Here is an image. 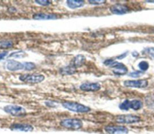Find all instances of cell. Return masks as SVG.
I'll return each mask as SVG.
<instances>
[{
	"label": "cell",
	"instance_id": "obj_19",
	"mask_svg": "<svg viewBox=\"0 0 154 134\" xmlns=\"http://www.w3.org/2000/svg\"><path fill=\"white\" fill-rule=\"evenodd\" d=\"M26 56V54L25 52L23 51H15L13 53H11L8 57H14V58H23L25 57Z\"/></svg>",
	"mask_w": 154,
	"mask_h": 134
},
{
	"label": "cell",
	"instance_id": "obj_2",
	"mask_svg": "<svg viewBox=\"0 0 154 134\" xmlns=\"http://www.w3.org/2000/svg\"><path fill=\"white\" fill-rule=\"evenodd\" d=\"M60 126L71 130H78L83 126L82 121L78 118H66L60 121Z\"/></svg>",
	"mask_w": 154,
	"mask_h": 134
},
{
	"label": "cell",
	"instance_id": "obj_8",
	"mask_svg": "<svg viewBox=\"0 0 154 134\" xmlns=\"http://www.w3.org/2000/svg\"><path fill=\"white\" fill-rule=\"evenodd\" d=\"M109 10L113 14L120 15L127 13L129 11V8L125 4L116 3L111 5Z\"/></svg>",
	"mask_w": 154,
	"mask_h": 134
},
{
	"label": "cell",
	"instance_id": "obj_28",
	"mask_svg": "<svg viewBox=\"0 0 154 134\" xmlns=\"http://www.w3.org/2000/svg\"><path fill=\"white\" fill-rule=\"evenodd\" d=\"M8 51H3L2 53H0V60L4 59L8 54Z\"/></svg>",
	"mask_w": 154,
	"mask_h": 134
},
{
	"label": "cell",
	"instance_id": "obj_22",
	"mask_svg": "<svg viewBox=\"0 0 154 134\" xmlns=\"http://www.w3.org/2000/svg\"><path fill=\"white\" fill-rule=\"evenodd\" d=\"M138 67L141 71H146L149 68V64L146 61H141L138 63Z\"/></svg>",
	"mask_w": 154,
	"mask_h": 134
},
{
	"label": "cell",
	"instance_id": "obj_13",
	"mask_svg": "<svg viewBox=\"0 0 154 134\" xmlns=\"http://www.w3.org/2000/svg\"><path fill=\"white\" fill-rule=\"evenodd\" d=\"M85 62V56L84 55H82V54H78V55L76 56L71 60V62L69 65L76 69L77 68L80 67L82 65H84Z\"/></svg>",
	"mask_w": 154,
	"mask_h": 134
},
{
	"label": "cell",
	"instance_id": "obj_14",
	"mask_svg": "<svg viewBox=\"0 0 154 134\" xmlns=\"http://www.w3.org/2000/svg\"><path fill=\"white\" fill-rule=\"evenodd\" d=\"M32 18L36 20H52L57 18V16L55 14H47L43 13H37L32 15Z\"/></svg>",
	"mask_w": 154,
	"mask_h": 134
},
{
	"label": "cell",
	"instance_id": "obj_24",
	"mask_svg": "<svg viewBox=\"0 0 154 134\" xmlns=\"http://www.w3.org/2000/svg\"><path fill=\"white\" fill-rule=\"evenodd\" d=\"M143 74H144L143 71H135L134 72H131L129 74V76L132 77V78H137V77H139L143 75Z\"/></svg>",
	"mask_w": 154,
	"mask_h": 134
},
{
	"label": "cell",
	"instance_id": "obj_7",
	"mask_svg": "<svg viewBox=\"0 0 154 134\" xmlns=\"http://www.w3.org/2000/svg\"><path fill=\"white\" fill-rule=\"evenodd\" d=\"M123 85L126 87L130 88H144L147 86L148 81L144 79H141L138 80H125L123 82Z\"/></svg>",
	"mask_w": 154,
	"mask_h": 134
},
{
	"label": "cell",
	"instance_id": "obj_9",
	"mask_svg": "<svg viewBox=\"0 0 154 134\" xmlns=\"http://www.w3.org/2000/svg\"><path fill=\"white\" fill-rule=\"evenodd\" d=\"M104 129L109 134L127 133L128 132V128L124 126H107Z\"/></svg>",
	"mask_w": 154,
	"mask_h": 134
},
{
	"label": "cell",
	"instance_id": "obj_11",
	"mask_svg": "<svg viewBox=\"0 0 154 134\" xmlns=\"http://www.w3.org/2000/svg\"><path fill=\"white\" fill-rule=\"evenodd\" d=\"M100 85L98 83H84L80 86L81 90L86 92H95L100 89Z\"/></svg>",
	"mask_w": 154,
	"mask_h": 134
},
{
	"label": "cell",
	"instance_id": "obj_29",
	"mask_svg": "<svg viewBox=\"0 0 154 134\" xmlns=\"http://www.w3.org/2000/svg\"><path fill=\"white\" fill-rule=\"evenodd\" d=\"M128 51H126V53H123L122 54H121V55H120V56H119L117 58L118 59H123V58H125L126 56H127V54H128Z\"/></svg>",
	"mask_w": 154,
	"mask_h": 134
},
{
	"label": "cell",
	"instance_id": "obj_30",
	"mask_svg": "<svg viewBox=\"0 0 154 134\" xmlns=\"http://www.w3.org/2000/svg\"><path fill=\"white\" fill-rule=\"evenodd\" d=\"M132 55L134 57H137V56H138V53L136 51H133V52L132 53Z\"/></svg>",
	"mask_w": 154,
	"mask_h": 134
},
{
	"label": "cell",
	"instance_id": "obj_5",
	"mask_svg": "<svg viewBox=\"0 0 154 134\" xmlns=\"http://www.w3.org/2000/svg\"><path fill=\"white\" fill-rule=\"evenodd\" d=\"M19 79L25 83H38L44 80L45 76L42 74H23L20 75Z\"/></svg>",
	"mask_w": 154,
	"mask_h": 134
},
{
	"label": "cell",
	"instance_id": "obj_26",
	"mask_svg": "<svg viewBox=\"0 0 154 134\" xmlns=\"http://www.w3.org/2000/svg\"><path fill=\"white\" fill-rule=\"evenodd\" d=\"M88 2L91 4H94V5H99L102 4H104L106 2V1L104 0H99V1H95V0H90L88 1Z\"/></svg>",
	"mask_w": 154,
	"mask_h": 134
},
{
	"label": "cell",
	"instance_id": "obj_31",
	"mask_svg": "<svg viewBox=\"0 0 154 134\" xmlns=\"http://www.w3.org/2000/svg\"><path fill=\"white\" fill-rule=\"evenodd\" d=\"M148 2H154V1H147Z\"/></svg>",
	"mask_w": 154,
	"mask_h": 134
},
{
	"label": "cell",
	"instance_id": "obj_6",
	"mask_svg": "<svg viewBox=\"0 0 154 134\" xmlns=\"http://www.w3.org/2000/svg\"><path fill=\"white\" fill-rule=\"evenodd\" d=\"M109 66L113 69V73L117 75H125L128 71L127 67L123 63L116 61H114Z\"/></svg>",
	"mask_w": 154,
	"mask_h": 134
},
{
	"label": "cell",
	"instance_id": "obj_10",
	"mask_svg": "<svg viewBox=\"0 0 154 134\" xmlns=\"http://www.w3.org/2000/svg\"><path fill=\"white\" fill-rule=\"evenodd\" d=\"M10 129L12 130L22 132H31L34 130L32 126L25 123H13L10 125Z\"/></svg>",
	"mask_w": 154,
	"mask_h": 134
},
{
	"label": "cell",
	"instance_id": "obj_27",
	"mask_svg": "<svg viewBox=\"0 0 154 134\" xmlns=\"http://www.w3.org/2000/svg\"><path fill=\"white\" fill-rule=\"evenodd\" d=\"M114 62V61L113 60V59H109L105 60L103 62V63H104V65H105L106 66H109Z\"/></svg>",
	"mask_w": 154,
	"mask_h": 134
},
{
	"label": "cell",
	"instance_id": "obj_1",
	"mask_svg": "<svg viewBox=\"0 0 154 134\" xmlns=\"http://www.w3.org/2000/svg\"><path fill=\"white\" fill-rule=\"evenodd\" d=\"M62 106L64 108L69 110L79 113H87L91 110L89 107L77 102L64 101L62 103Z\"/></svg>",
	"mask_w": 154,
	"mask_h": 134
},
{
	"label": "cell",
	"instance_id": "obj_21",
	"mask_svg": "<svg viewBox=\"0 0 154 134\" xmlns=\"http://www.w3.org/2000/svg\"><path fill=\"white\" fill-rule=\"evenodd\" d=\"M119 108L123 110H128L130 109V100H125L119 104Z\"/></svg>",
	"mask_w": 154,
	"mask_h": 134
},
{
	"label": "cell",
	"instance_id": "obj_23",
	"mask_svg": "<svg viewBox=\"0 0 154 134\" xmlns=\"http://www.w3.org/2000/svg\"><path fill=\"white\" fill-rule=\"evenodd\" d=\"M23 65H24V69L27 71L32 70L36 67L35 65L32 62H25L23 63Z\"/></svg>",
	"mask_w": 154,
	"mask_h": 134
},
{
	"label": "cell",
	"instance_id": "obj_16",
	"mask_svg": "<svg viewBox=\"0 0 154 134\" xmlns=\"http://www.w3.org/2000/svg\"><path fill=\"white\" fill-rule=\"evenodd\" d=\"M76 68H73L71 65H69L65 67H63L60 69V73L63 75H71L76 72Z\"/></svg>",
	"mask_w": 154,
	"mask_h": 134
},
{
	"label": "cell",
	"instance_id": "obj_25",
	"mask_svg": "<svg viewBox=\"0 0 154 134\" xmlns=\"http://www.w3.org/2000/svg\"><path fill=\"white\" fill-rule=\"evenodd\" d=\"M35 2L41 5H43V6H47L49 5L50 4H51V1H48V0H35Z\"/></svg>",
	"mask_w": 154,
	"mask_h": 134
},
{
	"label": "cell",
	"instance_id": "obj_4",
	"mask_svg": "<svg viewBox=\"0 0 154 134\" xmlns=\"http://www.w3.org/2000/svg\"><path fill=\"white\" fill-rule=\"evenodd\" d=\"M141 120V118L138 116L127 114V115H119L115 117V121L119 123L122 124H132L138 123Z\"/></svg>",
	"mask_w": 154,
	"mask_h": 134
},
{
	"label": "cell",
	"instance_id": "obj_15",
	"mask_svg": "<svg viewBox=\"0 0 154 134\" xmlns=\"http://www.w3.org/2000/svg\"><path fill=\"white\" fill-rule=\"evenodd\" d=\"M66 3L69 8L74 9L82 7L85 2L82 0H67Z\"/></svg>",
	"mask_w": 154,
	"mask_h": 134
},
{
	"label": "cell",
	"instance_id": "obj_18",
	"mask_svg": "<svg viewBox=\"0 0 154 134\" xmlns=\"http://www.w3.org/2000/svg\"><path fill=\"white\" fill-rule=\"evenodd\" d=\"M141 53L144 55L147 56L152 59H154V47L146 48L142 51Z\"/></svg>",
	"mask_w": 154,
	"mask_h": 134
},
{
	"label": "cell",
	"instance_id": "obj_12",
	"mask_svg": "<svg viewBox=\"0 0 154 134\" xmlns=\"http://www.w3.org/2000/svg\"><path fill=\"white\" fill-rule=\"evenodd\" d=\"M6 67L9 71H16L24 69V65L14 60H8Z\"/></svg>",
	"mask_w": 154,
	"mask_h": 134
},
{
	"label": "cell",
	"instance_id": "obj_20",
	"mask_svg": "<svg viewBox=\"0 0 154 134\" xmlns=\"http://www.w3.org/2000/svg\"><path fill=\"white\" fill-rule=\"evenodd\" d=\"M13 46V43L10 40H1L0 41V49H8Z\"/></svg>",
	"mask_w": 154,
	"mask_h": 134
},
{
	"label": "cell",
	"instance_id": "obj_17",
	"mask_svg": "<svg viewBox=\"0 0 154 134\" xmlns=\"http://www.w3.org/2000/svg\"><path fill=\"white\" fill-rule=\"evenodd\" d=\"M143 106V103L139 100H133L130 101V109L134 110H138L140 109Z\"/></svg>",
	"mask_w": 154,
	"mask_h": 134
},
{
	"label": "cell",
	"instance_id": "obj_3",
	"mask_svg": "<svg viewBox=\"0 0 154 134\" xmlns=\"http://www.w3.org/2000/svg\"><path fill=\"white\" fill-rule=\"evenodd\" d=\"M4 110L14 116H23L26 115V110L22 106L14 104L7 105L4 107Z\"/></svg>",
	"mask_w": 154,
	"mask_h": 134
}]
</instances>
